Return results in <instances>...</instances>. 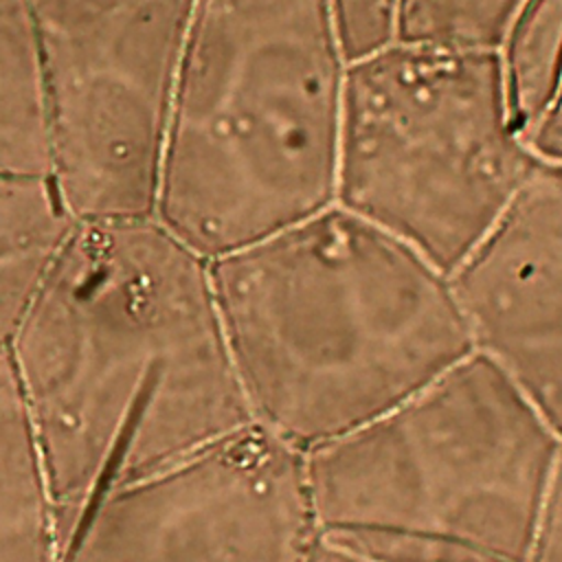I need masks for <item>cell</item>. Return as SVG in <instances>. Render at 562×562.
Listing matches in <instances>:
<instances>
[{
	"mask_svg": "<svg viewBox=\"0 0 562 562\" xmlns=\"http://www.w3.org/2000/svg\"><path fill=\"white\" fill-rule=\"evenodd\" d=\"M347 61L391 42L393 0H331Z\"/></svg>",
	"mask_w": 562,
	"mask_h": 562,
	"instance_id": "cell-15",
	"label": "cell"
},
{
	"mask_svg": "<svg viewBox=\"0 0 562 562\" xmlns=\"http://www.w3.org/2000/svg\"><path fill=\"white\" fill-rule=\"evenodd\" d=\"M75 226L46 176L0 173V349Z\"/></svg>",
	"mask_w": 562,
	"mask_h": 562,
	"instance_id": "cell-10",
	"label": "cell"
},
{
	"mask_svg": "<svg viewBox=\"0 0 562 562\" xmlns=\"http://www.w3.org/2000/svg\"><path fill=\"white\" fill-rule=\"evenodd\" d=\"M472 351L562 439V165H540L450 274Z\"/></svg>",
	"mask_w": 562,
	"mask_h": 562,
	"instance_id": "cell-8",
	"label": "cell"
},
{
	"mask_svg": "<svg viewBox=\"0 0 562 562\" xmlns=\"http://www.w3.org/2000/svg\"><path fill=\"white\" fill-rule=\"evenodd\" d=\"M0 562H61L50 490L7 349H0Z\"/></svg>",
	"mask_w": 562,
	"mask_h": 562,
	"instance_id": "cell-11",
	"label": "cell"
},
{
	"mask_svg": "<svg viewBox=\"0 0 562 562\" xmlns=\"http://www.w3.org/2000/svg\"><path fill=\"white\" fill-rule=\"evenodd\" d=\"M307 562H512L494 553L430 536L367 529L316 527Z\"/></svg>",
	"mask_w": 562,
	"mask_h": 562,
	"instance_id": "cell-14",
	"label": "cell"
},
{
	"mask_svg": "<svg viewBox=\"0 0 562 562\" xmlns=\"http://www.w3.org/2000/svg\"><path fill=\"white\" fill-rule=\"evenodd\" d=\"M538 167L498 53L389 42L347 61L334 202L448 277Z\"/></svg>",
	"mask_w": 562,
	"mask_h": 562,
	"instance_id": "cell-5",
	"label": "cell"
},
{
	"mask_svg": "<svg viewBox=\"0 0 562 562\" xmlns=\"http://www.w3.org/2000/svg\"><path fill=\"white\" fill-rule=\"evenodd\" d=\"M525 0H393L391 42L498 53Z\"/></svg>",
	"mask_w": 562,
	"mask_h": 562,
	"instance_id": "cell-13",
	"label": "cell"
},
{
	"mask_svg": "<svg viewBox=\"0 0 562 562\" xmlns=\"http://www.w3.org/2000/svg\"><path fill=\"white\" fill-rule=\"evenodd\" d=\"M558 448L525 395L472 351L303 454L318 527L430 536L525 562Z\"/></svg>",
	"mask_w": 562,
	"mask_h": 562,
	"instance_id": "cell-4",
	"label": "cell"
},
{
	"mask_svg": "<svg viewBox=\"0 0 562 562\" xmlns=\"http://www.w3.org/2000/svg\"><path fill=\"white\" fill-rule=\"evenodd\" d=\"M209 279L252 424L301 452L472 353L450 277L336 202L211 259Z\"/></svg>",
	"mask_w": 562,
	"mask_h": 562,
	"instance_id": "cell-2",
	"label": "cell"
},
{
	"mask_svg": "<svg viewBox=\"0 0 562 562\" xmlns=\"http://www.w3.org/2000/svg\"><path fill=\"white\" fill-rule=\"evenodd\" d=\"M305 454L250 424L105 494L61 562H307Z\"/></svg>",
	"mask_w": 562,
	"mask_h": 562,
	"instance_id": "cell-7",
	"label": "cell"
},
{
	"mask_svg": "<svg viewBox=\"0 0 562 562\" xmlns=\"http://www.w3.org/2000/svg\"><path fill=\"white\" fill-rule=\"evenodd\" d=\"M345 70L331 0H195L154 217L211 261L334 204Z\"/></svg>",
	"mask_w": 562,
	"mask_h": 562,
	"instance_id": "cell-3",
	"label": "cell"
},
{
	"mask_svg": "<svg viewBox=\"0 0 562 562\" xmlns=\"http://www.w3.org/2000/svg\"><path fill=\"white\" fill-rule=\"evenodd\" d=\"M498 61L525 149L538 165H562V0H525Z\"/></svg>",
	"mask_w": 562,
	"mask_h": 562,
	"instance_id": "cell-9",
	"label": "cell"
},
{
	"mask_svg": "<svg viewBox=\"0 0 562 562\" xmlns=\"http://www.w3.org/2000/svg\"><path fill=\"white\" fill-rule=\"evenodd\" d=\"M0 173L50 178V140L26 0H0Z\"/></svg>",
	"mask_w": 562,
	"mask_h": 562,
	"instance_id": "cell-12",
	"label": "cell"
},
{
	"mask_svg": "<svg viewBox=\"0 0 562 562\" xmlns=\"http://www.w3.org/2000/svg\"><path fill=\"white\" fill-rule=\"evenodd\" d=\"M525 562H562V439Z\"/></svg>",
	"mask_w": 562,
	"mask_h": 562,
	"instance_id": "cell-16",
	"label": "cell"
},
{
	"mask_svg": "<svg viewBox=\"0 0 562 562\" xmlns=\"http://www.w3.org/2000/svg\"><path fill=\"white\" fill-rule=\"evenodd\" d=\"M195 0H26L50 180L75 222L154 217Z\"/></svg>",
	"mask_w": 562,
	"mask_h": 562,
	"instance_id": "cell-6",
	"label": "cell"
},
{
	"mask_svg": "<svg viewBox=\"0 0 562 562\" xmlns=\"http://www.w3.org/2000/svg\"><path fill=\"white\" fill-rule=\"evenodd\" d=\"M7 353L61 555L105 494L252 424L209 261L156 217L75 222Z\"/></svg>",
	"mask_w": 562,
	"mask_h": 562,
	"instance_id": "cell-1",
	"label": "cell"
}]
</instances>
